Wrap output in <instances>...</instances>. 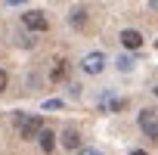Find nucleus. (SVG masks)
Here are the masks:
<instances>
[{
	"mask_svg": "<svg viewBox=\"0 0 158 155\" xmlns=\"http://www.w3.org/2000/svg\"><path fill=\"white\" fill-rule=\"evenodd\" d=\"M68 90H71V96H81V84H74V81H71V84H68Z\"/></svg>",
	"mask_w": 158,
	"mask_h": 155,
	"instance_id": "nucleus-14",
	"label": "nucleus"
},
{
	"mask_svg": "<svg viewBox=\"0 0 158 155\" xmlns=\"http://www.w3.org/2000/svg\"><path fill=\"white\" fill-rule=\"evenodd\" d=\"M22 22H25V28H31V31H47V28H50L47 16H44V13H37V10L22 13Z\"/></svg>",
	"mask_w": 158,
	"mask_h": 155,
	"instance_id": "nucleus-3",
	"label": "nucleus"
},
{
	"mask_svg": "<svg viewBox=\"0 0 158 155\" xmlns=\"http://www.w3.org/2000/svg\"><path fill=\"white\" fill-rule=\"evenodd\" d=\"M139 130L146 133V140H158V112L155 109L139 112Z\"/></svg>",
	"mask_w": 158,
	"mask_h": 155,
	"instance_id": "nucleus-2",
	"label": "nucleus"
},
{
	"mask_svg": "<svg viewBox=\"0 0 158 155\" xmlns=\"http://www.w3.org/2000/svg\"><path fill=\"white\" fill-rule=\"evenodd\" d=\"M62 74H65V62H59V65L53 68V81H59V78H62Z\"/></svg>",
	"mask_w": 158,
	"mask_h": 155,
	"instance_id": "nucleus-12",
	"label": "nucleus"
},
{
	"mask_svg": "<svg viewBox=\"0 0 158 155\" xmlns=\"http://www.w3.org/2000/svg\"><path fill=\"white\" fill-rule=\"evenodd\" d=\"M77 155H96V149H77Z\"/></svg>",
	"mask_w": 158,
	"mask_h": 155,
	"instance_id": "nucleus-15",
	"label": "nucleus"
},
{
	"mask_svg": "<svg viewBox=\"0 0 158 155\" xmlns=\"http://www.w3.org/2000/svg\"><path fill=\"white\" fill-rule=\"evenodd\" d=\"M37 140H40V149H44V152H53V149H56V136H53L50 130H40Z\"/></svg>",
	"mask_w": 158,
	"mask_h": 155,
	"instance_id": "nucleus-8",
	"label": "nucleus"
},
{
	"mask_svg": "<svg viewBox=\"0 0 158 155\" xmlns=\"http://www.w3.org/2000/svg\"><path fill=\"white\" fill-rule=\"evenodd\" d=\"M87 19H90L87 6H74V10L68 13V25H71V28H77V31H84V28H87Z\"/></svg>",
	"mask_w": 158,
	"mask_h": 155,
	"instance_id": "nucleus-5",
	"label": "nucleus"
},
{
	"mask_svg": "<svg viewBox=\"0 0 158 155\" xmlns=\"http://www.w3.org/2000/svg\"><path fill=\"white\" fill-rule=\"evenodd\" d=\"M10 3H13V6H19V3H25V0H10Z\"/></svg>",
	"mask_w": 158,
	"mask_h": 155,
	"instance_id": "nucleus-17",
	"label": "nucleus"
},
{
	"mask_svg": "<svg viewBox=\"0 0 158 155\" xmlns=\"http://www.w3.org/2000/svg\"><path fill=\"white\" fill-rule=\"evenodd\" d=\"M44 130V118L40 115H19V136L22 140H34Z\"/></svg>",
	"mask_w": 158,
	"mask_h": 155,
	"instance_id": "nucleus-1",
	"label": "nucleus"
},
{
	"mask_svg": "<svg viewBox=\"0 0 158 155\" xmlns=\"http://www.w3.org/2000/svg\"><path fill=\"white\" fill-rule=\"evenodd\" d=\"M115 65H118V71H133V65H136V62H133V56H118V62H115Z\"/></svg>",
	"mask_w": 158,
	"mask_h": 155,
	"instance_id": "nucleus-9",
	"label": "nucleus"
},
{
	"mask_svg": "<svg viewBox=\"0 0 158 155\" xmlns=\"http://www.w3.org/2000/svg\"><path fill=\"white\" fill-rule=\"evenodd\" d=\"M81 68H84L87 74H99V71L106 68V53H99V50H96V53H87L84 62H81Z\"/></svg>",
	"mask_w": 158,
	"mask_h": 155,
	"instance_id": "nucleus-4",
	"label": "nucleus"
},
{
	"mask_svg": "<svg viewBox=\"0 0 158 155\" xmlns=\"http://www.w3.org/2000/svg\"><path fill=\"white\" fill-rule=\"evenodd\" d=\"M121 44H124L127 50H139V47L146 44V37H143L139 31H133V28H124V31H121Z\"/></svg>",
	"mask_w": 158,
	"mask_h": 155,
	"instance_id": "nucleus-6",
	"label": "nucleus"
},
{
	"mask_svg": "<svg viewBox=\"0 0 158 155\" xmlns=\"http://www.w3.org/2000/svg\"><path fill=\"white\" fill-rule=\"evenodd\" d=\"M130 155H149V152H143V149H133V152H130Z\"/></svg>",
	"mask_w": 158,
	"mask_h": 155,
	"instance_id": "nucleus-16",
	"label": "nucleus"
},
{
	"mask_svg": "<svg viewBox=\"0 0 158 155\" xmlns=\"http://www.w3.org/2000/svg\"><path fill=\"white\" fill-rule=\"evenodd\" d=\"M59 143H62V149H68V152H77V149H81V133H77L74 127H68V130L59 136Z\"/></svg>",
	"mask_w": 158,
	"mask_h": 155,
	"instance_id": "nucleus-7",
	"label": "nucleus"
},
{
	"mask_svg": "<svg viewBox=\"0 0 158 155\" xmlns=\"http://www.w3.org/2000/svg\"><path fill=\"white\" fill-rule=\"evenodd\" d=\"M62 106H65L62 99H47V103H44V109H50V112H59Z\"/></svg>",
	"mask_w": 158,
	"mask_h": 155,
	"instance_id": "nucleus-11",
	"label": "nucleus"
},
{
	"mask_svg": "<svg viewBox=\"0 0 158 155\" xmlns=\"http://www.w3.org/2000/svg\"><path fill=\"white\" fill-rule=\"evenodd\" d=\"M6 84H10V78H6V71H3V68H0V93L6 90Z\"/></svg>",
	"mask_w": 158,
	"mask_h": 155,
	"instance_id": "nucleus-13",
	"label": "nucleus"
},
{
	"mask_svg": "<svg viewBox=\"0 0 158 155\" xmlns=\"http://www.w3.org/2000/svg\"><path fill=\"white\" fill-rule=\"evenodd\" d=\"M16 44H19V47H25V50H31V47H34V37H31V34H19V37H16Z\"/></svg>",
	"mask_w": 158,
	"mask_h": 155,
	"instance_id": "nucleus-10",
	"label": "nucleus"
}]
</instances>
